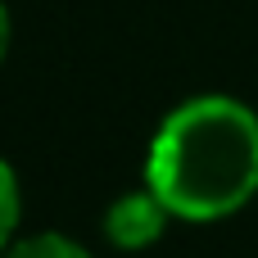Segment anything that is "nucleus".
Here are the masks:
<instances>
[{
  "label": "nucleus",
  "instance_id": "obj_1",
  "mask_svg": "<svg viewBox=\"0 0 258 258\" xmlns=\"http://www.w3.org/2000/svg\"><path fill=\"white\" fill-rule=\"evenodd\" d=\"M145 186L172 218H231L258 195V113L227 95L177 104L150 141Z\"/></svg>",
  "mask_w": 258,
  "mask_h": 258
},
{
  "label": "nucleus",
  "instance_id": "obj_2",
  "mask_svg": "<svg viewBox=\"0 0 258 258\" xmlns=\"http://www.w3.org/2000/svg\"><path fill=\"white\" fill-rule=\"evenodd\" d=\"M168 204L145 186V190H127V195H118L113 204H109V213H104V236H109V245H118V249H145V245H154L159 236H163V227H168Z\"/></svg>",
  "mask_w": 258,
  "mask_h": 258
},
{
  "label": "nucleus",
  "instance_id": "obj_3",
  "mask_svg": "<svg viewBox=\"0 0 258 258\" xmlns=\"http://www.w3.org/2000/svg\"><path fill=\"white\" fill-rule=\"evenodd\" d=\"M9 258H91L77 240L68 236H54V231H41V236H27L23 245H14Z\"/></svg>",
  "mask_w": 258,
  "mask_h": 258
},
{
  "label": "nucleus",
  "instance_id": "obj_4",
  "mask_svg": "<svg viewBox=\"0 0 258 258\" xmlns=\"http://www.w3.org/2000/svg\"><path fill=\"white\" fill-rule=\"evenodd\" d=\"M14 227H18V177H14V168L0 159V249H5V240L14 236Z\"/></svg>",
  "mask_w": 258,
  "mask_h": 258
},
{
  "label": "nucleus",
  "instance_id": "obj_5",
  "mask_svg": "<svg viewBox=\"0 0 258 258\" xmlns=\"http://www.w3.org/2000/svg\"><path fill=\"white\" fill-rule=\"evenodd\" d=\"M5 50H9V14L0 5V59H5Z\"/></svg>",
  "mask_w": 258,
  "mask_h": 258
}]
</instances>
